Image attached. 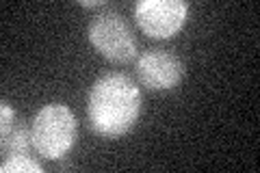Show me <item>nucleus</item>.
<instances>
[{"instance_id": "obj_1", "label": "nucleus", "mask_w": 260, "mask_h": 173, "mask_svg": "<svg viewBox=\"0 0 260 173\" xmlns=\"http://www.w3.org/2000/svg\"><path fill=\"white\" fill-rule=\"evenodd\" d=\"M141 113V91L126 74H104L89 91V126L104 139H117L135 128Z\"/></svg>"}, {"instance_id": "obj_2", "label": "nucleus", "mask_w": 260, "mask_h": 173, "mask_svg": "<svg viewBox=\"0 0 260 173\" xmlns=\"http://www.w3.org/2000/svg\"><path fill=\"white\" fill-rule=\"evenodd\" d=\"M32 147L48 160H59L76 141V117L68 104H46L30 126Z\"/></svg>"}, {"instance_id": "obj_3", "label": "nucleus", "mask_w": 260, "mask_h": 173, "mask_svg": "<svg viewBox=\"0 0 260 173\" xmlns=\"http://www.w3.org/2000/svg\"><path fill=\"white\" fill-rule=\"evenodd\" d=\"M87 35L91 46L113 63H128L137 56V39L119 11L107 9L89 22Z\"/></svg>"}, {"instance_id": "obj_4", "label": "nucleus", "mask_w": 260, "mask_h": 173, "mask_svg": "<svg viewBox=\"0 0 260 173\" xmlns=\"http://www.w3.org/2000/svg\"><path fill=\"white\" fill-rule=\"evenodd\" d=\"M189 3L184 0H139L135 18L139 28L154 39H169L184 26Z\"/></svg>"}, {"instance_id": "obj_5", "label": "nucleus", "mask_w": 260, "mask_h": 173, "mask_svg": "<svg viewBox=\"0 0 260 173\" xmlns=\"http://www.w3.org/2000/svg\"><path fill=\"white\" fill-rule=\"evenodd\" d=\"M137 76L152 91H169L184 78V63L172 50L152 48L137 59Z\"/></svg>"}, {"instance_id": "obj_6", "label": "nucleus", "mask_w": 260, "mask_h": 173, "mask_svg": "<svg viewBox=\"0 0 260 173\" xmlns=\"http://www.w3.org/2000/svg\"><path fill=\"white\" fill-rule=\"evenodd\" d=\"M30 147H32L30 130H26L24 126L15 128L3 141V152L7 154V150H9V156H30ZM9 156H7V158H9Z\"/></svg>"}, {"instance_id": "obj_7", "label": "nucleus", "mask_w": 260, "mask_h": 173, "mask_svg": "<svg viewBox=\"0 0 260 173\" xmlns=\"http://www.w3.org/2000/svg\"><path fill=\"white\" fill-rule=\"evenodd\" d=\"M3 173H15V171H26V173H42V164L35 162L30 156H9L0 164Z\"/></svg>"}, {"instance_id": "obj_8", "label": "nucleus", "mask_w": 260, "mask_h": 173, "mask_svg": "<svg viewBox=\"0 0 260 173\" xmlns=\"http://www.w3.org/2000/svg\"><path fill=\"white\" fill-rule=\"evenodd\" d=\"M0 113H3V121H0V136H3V141H5V139L11 134V126H13L15 113H13V109L5 100L0 102Z\"/></svg>"}, {"instance_id": "obj_9", "label": "nucleus", "mask_w": 260, "mask_h": 173, "mask_svg": "<svg viewBox=\"0 0 260 173\" xmlns=\"http://www.w3.org/2000/svg\"><path fill=\"white\" fill-rule=\"evenodd\" d=\"M78 5H83V7H102L104 3L102 0H95V3L93 0H78Z\"/></svg>"}]
</instances>
